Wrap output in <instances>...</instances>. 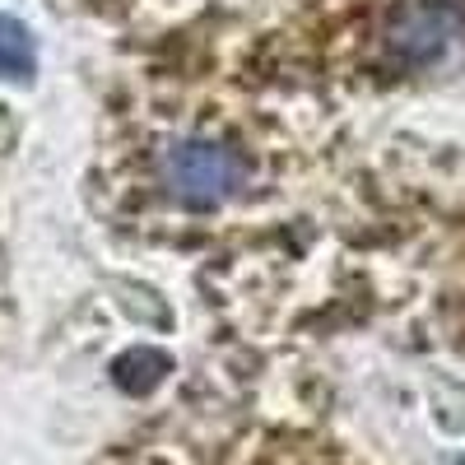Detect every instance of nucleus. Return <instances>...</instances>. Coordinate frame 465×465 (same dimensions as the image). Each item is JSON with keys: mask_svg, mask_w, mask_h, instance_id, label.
I'll use <instances>...</instances> for the list:
<instances>
[{"mask_svg": "<svg viewBox=\"0 0 465 465\" xmlns=\"http://www.w3.org/2000/svg\"><path fill=\"white\" fill-rule=\"evenodd\" d=\"M256 177V153L223 116L173 122L153 140V201L177 214H214L242 201Z\"/></svg>", "mask_w": 465, "mask_h": 465, "instance_id": "obj_1", "label": "nucleus"}, {"mask_svg": "<svg viewBox=\"0 0 465 465\" xmlns=\"http://www.w3.org/2000/svg\"><path fill=\"white\" fill-rule=\"evenodd\" d=\"M37 70V47H33V33L0 15V80H28V74Z\"/></svg>", "mask_w": 465, "mask_h": 465, "instance_id": "obj_3", "label": "nucleus"}, {"mask_svg": "<svg viewBox=\"0 0 465 465\" xmlns=\"http://www.w3.org/2000/svg\"><path fill=\"white\" fill-rule=\"evenodd\" d=\"M460 37H465V10L456 0H396L381 24L386 56L405 70L442 61Z\"/></svg>", "mask_w": 465, "mask_h": 465, "instance_id": "obj_2", "label": "nucleus"}]
</instances>
